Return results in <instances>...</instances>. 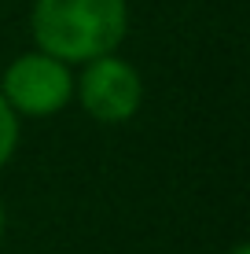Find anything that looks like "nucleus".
Segmentation results:
<instances>
[{
  "mask_svg": "<svg viewBox=\"0 0 250 254\" xmlns=\"http://www.w3.org/2000/svg\"><path fill=\"white\" fill-rule=\"evenodd\" d=\"M30 37L70 66L110 56L129 37V0H33Z\"/></svg>",
  "mask_w": 250,
  "mask_h": 254,
  "instance_id": "obj_1",
  "label": "nucleus"
},
{
  "mask_svg": "<svg viewBox=\"0 0 250 254\" xmlns=\"http://www.w3.org/2000/svg\"><path fill=\"white\" fill-rule=\"evenodd\" d=\"M0 96L19 118H55L74 103V66L30 48L4 66Z\"/></svg>",
  "mask_w": 250,
  "mask_h": 254,
  "instance_id": "obj_2",
  "label": "nucleus"
},
{
  "mask_svg": "<svg viewBox=\"0 0 250 254\" xmlns=\"http://www.w3.org/2000/svg\"><path fill=\"white\" fill-rule=\"evenodd\" d=\"M74 100L92 122L100 126H125L140 115L144 103V77L125 56L89 59L74 74Z\"/></svg>",
  "mask_w": 250,
  "mask_h": 254,
  "instance_id": "obj_3",
  "label": "nucleus"
},
{
  "mask_svg": "<svg viewBox=\"0 0 250 254\" xmlns=\"http://www.w3.org/2000/svg\"><path fill=\"white\" fill-rule=\"evenodd\" d=\"M22 140V118L7 107V100L0 96V170H7V162L15 159Z\"/></svg>",
  "mask_w": 250,
  "mask_h": 254,
  "instance_id": "obj_4",
  "label": "nucleus"
},
{
  "mask_svg": "<svg viewBox=\"0 0 250 254\" xmlns=\"http://www.w3.org/2000/svg\"><path fill=\"white\" fill-rule=\"evenodd\" d=\"M225 254H250V243H236V247H228Z\"/></svg>",
  "mask_w": 250,
  "mask_h": 254,
  "instance_id": "obj_5",
  "label": "nucleus"
},
{
  "mask_svg": "<svg viewBox=\"0 0 250 254\" xmlns=\"http://www.w3.org/2000/svg\"><path fill=\"white\" fill-rule=\"evenodd\" d=\"M4 225H7V210H4V203H0V240H4Z\"/></svg>",
  "mask_w": 250,
  "mask_h": 254,
  "instance_id": "obj_6",
  "label": "nucleus"
}]
</instances>
